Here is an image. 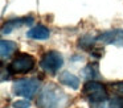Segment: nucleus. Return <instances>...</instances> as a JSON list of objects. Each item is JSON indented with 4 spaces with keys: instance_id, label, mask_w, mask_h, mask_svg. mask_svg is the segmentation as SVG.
Returning a JSON list of instances; mask_svg holds the SVG:
<instances>
[{
    "instance_id": "obj_1",
    "label": "nucleus",
    "mask_w": 123,
    "mask_h": 108,
    "mask_svg": "<svg viewBox=\"0 0 123 108\" xmlns=\"http://www.w3.org/2000/svg\"><path fill=\"white\" fill-rule=\"evenodd\" d=\"M66 103L68 95L53 83L46 84L37 97L38 108H64Z\"/></svg>"
},
{
    "instance_id": "obj_2",
    "label": "nucleus",
    "mask_w": 123,
    "mask_h": 108,
    "mask_svg": "<svg viewBox=\"0 0 123 108\" xmlns=\"http://www.w3.org/2000/svg\"><path fill=\"white\" fill-rule=\"evenodd\" d=\"M82 94L91 104H101L106 102L109 94L106 87L97 80H87L82 88Z\"/></svg>"
},
{
    "instance_id": "obj_3",
    "label": "nucleus",
    "mask_w": 123,
    "mask_h": 108,
    "mask_svg": "<svg viewBox=\"0 0 123 108\" xmlns=\"http://www.w3.org/2000/svg\"><path fill=\"white\" fill-rule=\"evenodd\" d=\"M36 65V58L32 54L28 53H20L15 57V59L9 63L8 71L12 75L16 74H28L29 71L33 70Z\"/></svg>"
},
{
    "instance_id": "obj_4",
    "label": "nucleus",
    "mask_w": 123,
    "mask_h": 108,
    "mask_svg": "<svg viewBox=\"0 0 123 108\" xmlns=\"http://www.w3.org/2000/svg\"><path fill=\"white\" fill-rule=\"evenodd\" d=\"M62 65H64V58H62L61 53L56 51V50L46 51L40 59V67L45 73L52 74V75L58 73V70L62 67Z\"/></svg>"
},
{
    "instance_id": "obj_5",
    "label": "nucleus",
    "mask_w": 123,
    "mask_h": 108,
    "mask_svg": "<svg viewBox=\"0 0 123 108\" xmlns=\"http://www.w3.org/2000/svg\"><path fill=\"white\" fill-rule=\"evenodd\" d=\"M40 88V80L36 78H27V79H20L13 83L12 91L17 96H24V97H32Z\"/></svg>"
},
{
    "instance_id": "obj_6",
    "label": "nucleus",
    "mask_w": 123,
    "mask_h": 108,
    "mask_svg": "<svg viewBox=\"0 0 123 108\" xmlns=\"http://www.w3.org/2000/svg\"><path fill=\"white\" fill-rule=\"evenodd\" d=\"M97 41L106 45H115L118 47H123V29H112L101 33L97 37Z\"/></svg>"
},
{
    "instance_id": "obj_7",
    "label": "nucleus",
    "mask_w": 123,
    "mask_h": 108,
    "mask_svg": "<svg viewBox=\"0 0 123 108\" xmlns=\"http://www.w3.org/2000/svg\"><path fill=\"white\" fill-rule=\"evenodd\" d=\"M31 23H33V17H32V16H29V17L27 16V17L12 18V20H8L3 25V28H1V33L7 34V33H9V32H12L13 29L20 28V26L25 25V24H31Z\"/></svg>"
},
{
    "instance_id": "obj_8",
    "label": "nucleus",
    "mask_w": 123,
    "mask_h": 108,
    "mask_svg": "<svg viewBox=\"0 0 123 108\" xmlns=\"http://www.w3.org/2000/svg\"><path fill=\"white\" fill-rule=\"evenodd\" d=\"M27 37L32 40H46L50 37V30L44 25H36L28 30Z\"/></svg>"
},
{
    "instance_id": "obj_9",
    "label": "nucleus",
    "mask_w": 123,
    "mask_h": 108,
    "mask_svg": "<svg viewBox=\"0 0 123 108\" xmlns=\"http://www.w3.org/2000/svg\"><path fill=\"white\" fill-rule=\"evenodd\" d=\"M58 80L61 84H64L66 87H70L73 90H77L80 87V79L74 74L69 73V71H62L58 75Z\"/></svg>"
},
{
    "instance_id": "obj_10",
    "label": "nucleus",
    "mask_w": 123,
    "mask_h": 108,
    "mask_svg": "<svg viewBox=\"0 0 123 108\" xmlns=\"http://www.w3.org/2000/svg\"><path fill=\"white\" fill-rule=\"evenodd\" d=\"M17 49V45L13 41H9V40H1L0 41V55H1V59H6L9 58Z\"/></svg>"
},
{
    "instance_id": "obj_11",
    "label": "nucleus",
    "mask_w": 123,
    "mask_h": 108,
    "mask_svg": "<svg viewBox=\"0 0 123 108\" xmlns=\"http://www.w3.org/2000/svg\"><path fill=\"white\" fill-rule=\"evenodd\" d=\"M83 78L89 79V80H94L95 78L99 76V66L98 63H89L85 66V68L82 70Z\"/></svg>"
},
{
    "instance_id": "obj_12",
    "label": "nucleus",
    "mask_w": 123,
    "mask_h": 108,
    "mask_svg": "<svg viewBox=\"0 0 123 108\" xmlns=\"http://www.w3.org/2000/svg\"><path fill=\"white\" fill-rule=\"evenodd\" d=\"M97 41V38H94L91 34H85V36L80 37L77 41V46L80 49H83V50H89L90 51L91 49L94 47V42Z\"/></svg>"
},
{
    "instance_id": "obj_13",
    "label": "nucleus",
    "mask_w": 123,
    "mask_h": 108,
    "mask_svg": "<svg viewBox=\"0 0 123 108\" xmlns=\"http://www.w3.org/2000/svg\"><path fill=\"white\" fill-rule=\"evenodd\" d=\"M109 108H123V97L122 96H115L110 100Z\"/></svg>"
},
{
    "instance_id": "obj_14",
    "label": "nucleus",
    "mask_w": 123,
    "mask_h": 108,
    "mask_svg": "<svg viewBox=\"0 0 123 108\" xmlns=\"http://www.w3.org/2000/svg\"><path fill=\"white\" fill-rule=\"evenodd\" d=\"M12 105H13V108H29L31 102L29 100H16Z\"/></svg>"
},
{
    "instance_id": "obj_15",
    "label": "nucleus",
    "mask_w": 123,
    "mask_h": 108,
    "mask_svg": "<svg viewBox=\"0 0 123 108\" xmlns=\"http://www.w3.org/2000/svg\"><path fill=\"white\" fill-rule=\"evenodd\" d=\"M90 53H91V55L93 57H95V58H101V57H103V49L102 47H98V46H94L93 49L90 50Z\"/></svg>"
},
{
    "instance_id": "obj_16",
    "label": "nucleus",
    "mask_w": 123,
    "mask_h": 108,
    "mask_svg": "<svg viewBox=\"0 0 123 108\" xmlns=\"http://www.w3.org/2000/svg\"><path fill=\"white\" fill-rule=\"evenodd\" d=\"M112 87H114L115 91H118L119 94L123 95V82H118V83H114V84H112Z\"/></svg>"
}]
</instances>
